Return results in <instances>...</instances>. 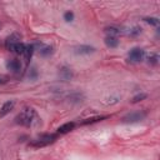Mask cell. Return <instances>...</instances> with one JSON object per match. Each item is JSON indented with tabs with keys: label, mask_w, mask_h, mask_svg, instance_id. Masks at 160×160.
<instances>
[{
	"label": "cell",
	"mask_w": 160,
	"mask_h": 160,
	"mask_svg": "<svg viewBox=\"0 0 160 160\" xmlns=\"http://www.w3.org/2000/svg\"><path fill=\"white\" fill-rule=\"evenodd\" d=\"M36 116V112L32 108H25L16 118H15V122L19 125H24V126H30L34 121Z\"/></svg>",
	"instance_id": "cell-1"
},
{
	"label": "cell",
	"mask_w": 160,
	"mask_h": 160,
	"mask_svg": "<svg viewBox=\"0 0 160 160\" xmlns=\"http://www.w3.org/2000/svg\"><path fill=\"white\" fill-rule=\"evenodd\" d=\"M56 139H58L56 134H44V135H40L39 138L31 140L29 142V145L31 148H42V146H48V145L52 144Z\"/></svg>",
	"instance_id": "cell-2"
},
{
	"label": "cell",
	"mask_w": 160,
	"mask_h": 160,
	"mask_svg": "<svg viewBox=\"0 0 160 160\" xmlns=\"http://www.w3.org/2000/svg\"><path fill=\"white\" fill-rule=\"evenodd\" d=\"M148 112L144 111V110H140V111H132V112H129L126 114L124 118H122V122L124 124H134V122H139L141 120H144L146 118Z\"/></svg>",
	"instance_id": "cell-3"
},
{
	"label": "cell",
	"mask_w": 160,
	"mask_h": 160,
	"mask_svg": "<svg viewBox=\"0 0 160 160\" xmlns=\"http://www.w3.org/2000/svg\"><path fill=\"white\" fill-rule=\"evenodd\" d=\"M145 58V51L141 48H132L129 51V61L131 62H140Z\"/></svg>",
	"instance_id": "cell-4"
},
{
	"label": "cell",
	"mask_w": 160,
	"mask_h": 160,
	"mask_svg": "<svg viewBox=\"0 0 160 160\" xmlns=\"http://www.w3.org/2000/svg\"><path fill=\"white\" fill-rule=\"evenodd\" d=\"M18 42H21V35L18 32H12L11 35H9L5 40V48L8 50H10L14 45H16Z\"/></svg>",
	"instance_id": "cell-5"
},
{
	"label": "cell",
	"mask_w": 160,
	"mask_h": 160,
	"mask_svg": "<svg viewBox=\"0 0 160 160\" xmlns=\"http://www.w3.org/2000/svg\"><path fill=\"white\" fill-rule=\"evenodd\" d=\"M94 51H95V48L90 45H79L74 49V52L78 55H89V54H92Z\"/></svg>",
	"instance_id": "cell-6"
},
{
	"label": "cell",
	"mask_w": 160,
	"mask_h": 160,
	"mask_svg": "<svg viewBox=\"0 0 160 160\" xmlns=\"http://www.w3.org/2000/svg\"><path fill=\"white\" fill-rule=\"evenodd\" d=\"M6 68L11 72H19L20 69H21V62L18 59H11V60H8L6 61Z\"/></svg>",
	"instance_id": "cell-7"
},
{
	"label": "cell",
	"mask_w": 160,
	"mask_h": 160,
	"mask_svg": "<svg viewBox=\"0 0 160 160\" xmlns=\"http://www.w3.org/2000/svg\"><path fill=\"white\" fill-rule=\"evenodd\" d=\"M14 106H15V101L14 100H8L6 102H4L2 106H1V109H0V118L6 116L14 109Z\"/></svg>",
	"instance_id": "cell-8"
},
{
	"label": "cell",
	"mask_w": 160,
	"mask_h": 160,
	"mask_svg": "<svg viewBox=\"0 0 160 160\" xmlns=\"http://www.w3.org/2000/svg\"><path fill=\"white\" fill-rule=\"evenodd\" d=\"M122 32H125V34H126L128 36H130V38H136V36H139V35L141 34V28L134 25V26L128 28L126 30H122Z\"/></svg>",
	"instance_id": "cell-9"
},
{
	"label": "cell",
	"mask_w": 160,
	"mask_h": 160,
	"mask_svg": "<svg viewBox=\"0 0 160 160\" xmlns=\"http://www.w3.org/2000/svg\"><path fill=\"white\" fill-rule=\"evenodd\" d=\"M38 51H39L40 56H42V58H49L50 55L54 54V46H51V45H44V44H42V46H41Z\"/></svg>",
	"instance_id": "cell-10"
},
{
	"label": "cell",
	"mask_w": 160,
	"mask_h": 160,
	"mask_svg": "<svg viewBox=\"0 0 160 160\" xmlns=\"http://www.w3.org/2000/svg\"><path fill=\"white\" fill-rule=\"evenodd\" d=\"M74 128H75V122H72V121L65 122V124H62V125H60V126L58 128V132H59V134H68V132H70Z\"/></svg>",
	"instance_id": "cell-11"
},
{
	"label": "cell",
	"mask_w": 160,
	"mask_h": 160,
	"mask_svg": "<svg viewBox=\"0 0 160 160\" xmlns=\"http://www.w3.org/2000/svg\"><path fill=\"white\" fill-rule=\"evenodd\" d=\"M146 60H148V64H150V65L155 66V65H158V64H159L160 55H159V52H156V51L150 52V54L146 56Z\"/></svg>",
	"instance_id": "cell-12"
},
{
	"label": "cell",
	"mask_w": 160,
	"mask_h": 160,
	"mask_svg": "<svg viewBox=\"0 0 160 160\" xmlns=\"http://www.w3.org/2000/svg\"><path fill=\"white\" fill-rule=\"evenodd\" d=\"M105 32L108 34V36L118 38L120 34H122V30L120 28H116V26H109V28L105 29Z\"/></svg>",
	"instance_id": "cell-13"
},
{
	"label": "cell",
	"mask_w": 160,
	"mask_h": 160,
	"mask_svg": "<svg viewBox=\"0 0 160 160\" xmlns=\"http://www.w3.org/2000/svg\"><path fill=\"white\" fill-rule=\"evenodd\" d=\"M35 51V49H34V45L32 44H29V45H26L25 46V51H24V54H22V56H24V60H25V62L28 64L29 62V60L31 59V56H32V52Z\"/></svg>",
	"instance_id": "cell-14"
},
{
	"label": "cell",
	"mask_w": 160,
	"mask_h": 160,
	"mask_svg": "<svg viewBox=\"0 0 160 160\" xmlns=\"http://www.w3.org/2000/svg\"><path fill=\"white\" fill-rule=\"evenodd\" d=\"M104 42H105V45H106L108 48H111V49H114V48H118V46H119V39H118V38L106 36V38H105V40H104Z\"/></svg>",
	"instance_id": "cell-15"
},
{
	"label": "cell",
	"mask_w": 160,
	"mask_h": 160,
	"mask_svg": "<svg viewBox=\"0 0 160 160\" xmlns=\"http://www.w3.org/2000/svg\"><path fill=\"white\" fill-rule=\"evenodd\" d=\"M25 44L24 42H18L16 45H14L9 51H11V52H14V54H16V55H22L24 54V51H25Z\"/></svg>",
	"instance_id": "cell-16"
},
{
	"label": "cell",
	"mask_w": 160,
	"mask_h": 160,
	"mask_svg": "<svg viewBox=\"0 0 160 160\" xmlns=\"http://www.w3.org/2000/svg\"><path fill=\"white\" fill-rule=\"evenodd\" d=\"M60 78L64 79V80H70L72 78V71L70 68H66V66H62L60 69Z\"/></svg>",
	"instance_id": "cell-17"
},
{
	"label": "cell",
	"mask_w": 160,
	"mask_h": 160,
	"mask_svg": "<svg viewBox=\"0 0 160 160\" xmlns=\"http://www.w3.org/2000/svg\"><path fill=\"white\" fill-rule=\"evenodd\" d=\"M109 116H94V118H89V119H85L80 122V125H88V124H92V122H98V121H101L104 119H108Z\"/></svg>",
	"instance_id": "cell-18"
},
{
	"label": "cell",
	"mask_w": 160,
	"mask_h": 160,
	"mask_svg": "<svg viewBox=\"0 0 160 160\" xmlns=\"http://www.w3.org/2000/svg\"><path fill=\"white\" fill-rule=\"evenodd\" d=\"M144 21L148 22V24H150V25H152V26H158L159 22H160L158 18H152V16H150V18H144Z\"/></svg>",
	"instance_id": "cell-19"
},
{
	"label": "cell",
	"mask_w": 160,
	"mask_h": 160,
	"mask_svg": "<svg viewBox=\"0 0 160 160\" xmlns=\"http://www.w3.org/2000/svg\"><path fill=\"white\" fill-rule=\"evenodd\" d=\"M146 94L145 92H141V94H138V95H135L132 99H131V102L132 104H135V102H139V101H141V100H144V99H146Z\"/></svg>",
	"instance_id": "cell-20"
},
{
	"label": "cell",
	"mask_w": 160,
	"mask_h": 160,
	"mask_svg": "<svg viewBox=\"0 0 160 160\" xmlns=\"http://www.w3.org/2000/svg\"><path fill=\"white\" fill-rule=\"evenodd\" d=\"M108 101H105V104H108V105H112V104H116L119 100H120V96H118V95H115V96H110L109 99H106Z\"/></svg>",
	"instance_id": "cell-21"
},
{
	"label": "cell",
	"mask_w": 160,
	"mask_h": 160,
	"mask_svg": "<svg viewBox=\"0 0 160 160\" xmlns=\"http://www.w3.org/2000/svg\"><path fill=\"white\" fill-rule=\"evenodd\" d=\"M64 19H65V21H72L74 20V12L72 11H66L64 14Z\"/></svg>",
	"instance_id": "cell-22"
},
{
	"label": "cell",
	"mask_w": 160,
	"mask_h": 160,
	"mask_svg": "<svg viewBox=\"0 0 160 160\" xmlns=\"http://www.w3.org/2000/svg\"><path fill=\"white\" fill-rule=\"evenodd\" d=\"M36 76H38V72H36L35 68H31V69H30V71H29V78H30V80L36 79Z\"/></svg>",
	"instance_id": "cell-23"
},
{
	"label": "cell",
	"mask_w": 160,
	"mask_h": 160,
	"mask_svg": "<svg viewBox=\"0 0 160 160\" xmlns=\"http://www.w3.org/2000/svg\"><path fill=\"white\" fill-rule=\"evenodd\" d=\"M0 28H1V22H0Z\"/></svg>",
	"instance_id": "cell-24"
},
{
	"label": "cell",
	"mask_w": 160,
	"mask_h": 160,
	"mask_svg": "<svg viewBox=\"0 0 160 160\" xmlns=\"http://www.w3.org/2000/svg\"><path fill=\"white\" fill-rule=\"evenodd\" d=\"M0 81H1V79H0Z\"/></svg>",
	"instance_id": "cell-25"
}]
</instances>
